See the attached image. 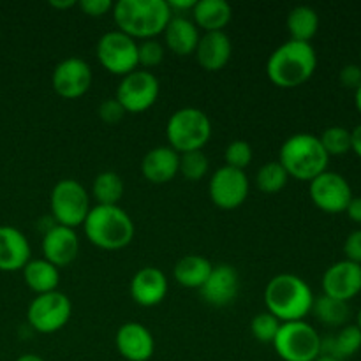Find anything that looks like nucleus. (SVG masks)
<instances>
[{
	"label": "nucleus",
	"instance_id": "obj_13",
	"mask_svg": "<svg viewBox=\"0 0 361 361\" xmlns=\"http://www.w3.org/2000/svg\"><path fill=\"white\" fill-rule=\"evenodd\" d=\"M312 203L324 214H342L353 200V190L348 180L334 171H324L309 182Z\"/></svg>",
	"mask_w": 361,
	"mask_h": 361
},
{
	"label": "nucleus",
	"instance_id": "obj_29",
	"mask_svg": "<svg viewBox=\"0 0 361 361\" xmlns=\"http://www.w3.org/2000/svg\"><path fill=\"white\" fill-rule=\"evenodd\" d=\"M310 312L316 316L319 323L330 328H342L348 324L349 317H351V309H349L348 302L342 300L331 298V296L321 295L319 298H314L312 310Z\"/></svg>",
	"mask_w": 361,
	"mask_h": 361
},
{
	"label": "nucleus",
	"instance_id": "obj_34",
	"mask_svg": "<svg viewBox=\"0 0 361 361\" xmlns=\"http://www.w3.org/2000/svg\"><path fill=\"white\" fill-rule=\"evenodd\" d=\"M281 324V321L267 310V312L254 316V319L250 321V331H252L254 338L261 344H274Z\"/></svg>",
	"mask_w": 361,
	"mask_h": 361
},
{
	"label": "nucleus",
	"instance_id": "obj_26",
	"mask_svg": "<svg viewBox=\"0 0 361 361\" xmlns=\"http://www.w3.org/2000/svg\"><path fill=\"white\" fill-rule=\"evenodd\" d=\"M21 271H23L25 284L35 295H46V293L56 291L60 284L59 268L53 267L44 257L42 259H30Z\"/></svg>",
	"mask_w": 361,
	"mask_h": 361
},
{
	"label": "nucleus",
	"instance_id": "obj_38",
	"mask_svg": "<svg viewBox=\"0 0 361 361\" xmlns=\"http://www.w3.org/2000/svg\"><path fill=\"white\" fill-rule=\"evenodd\" d=\"M344 254L348 261L361 264V229L349 233L344 242Z\"/></svg>",
	"mask_w": 361,
	"mask_h": 361
},
{
	"label": "nucleus",
	"instance_id": "obj_28",
	"mask_svg": "<svg viewBox=\"0 0 361 361\" xmlns=\"http://www.w3.org/2000/svg\"><path fill=\"white\" fill-rule=\"evenodd\" d=\"M286 25L291 41L310 42L319 30V14L312 7L298 6L289 11Z\"/></svg>",
	"mask_w": 361,
	"mask_h": 361
},
{
	"label": "nucleus",
	"instance_id": "obj_37",
	"mask_svg": "<svg viewBox=\"0 0 361 361\" xmlns=\"http://www.w3.org/2000/svg\"><path fill=\"white\" fill-rule=\"evenodd\" d=\"M123 115H126V109L122 108V104L115 97L106 99L99 106V118L104 123H109V126L118 123L123 118Z\"/></svg>",
	"mask_w": 361,
	"mask_h": 361
},
{
	"label": "nucleus",
	"instance_id": "obj_16",
	"mask_svg": "<svg viewBox=\"0 0 361 361\" xmlns=\"http://www.w3.org/2000/svg\"><path fill=\"white\" fill-rule=\"evenodd\" d=\"M240 277L231 264H217L212 268L200 295L208 305L226 307L238 296Z\"/></svg>",
	"mask_w": 361,
	"mask_h": 361
},
{
	"label": "nucleus",
	"instance_id": "obj_31",
	"mask_svg": "<svg viewBox=\"0 0 361 361\" xmlns=\"http://www.w3.org/2000/svg\"><path fill=\"white\" fill-rule=\"evenodd\" d=\"M289 175L286 173V169L282 168L281 162H267V164L261 166L257 169L256 175V185L261 192L264 194H275L281 192L286 185H288Z\"/></svg>",
	"mask_w": 361,
	"mask_h": 361
},
{
	"label": "nucleus",
	"instance_id": "obj_15",
	"mask_svg": "<svg viewBox=\"0 0 361 361\" xmlns=\"http://www.w3.org/2000/svg\"><path fill=\"white\" fill-rule=\"evenodd\" d=\"M321 286L323 295L349 303L361 293V264L337 261L324 271Z\"/></svg>",
	"mask_w": 361,
	"mask_h": 361
},
{
	"label": "nucleus",
	"instance_id": "obj_5",
	"mask_svg": "<svg viewBox=\"0 0 361 361\" xmlns=\"http://www.w3.org/2000/svg\"><path fill=\"white\" fill-rule=\"evenodd\" d=\"M279 162L289 178L312 182L321 173L328 171L330 157L321 145L319 136L309 133H298L289 136L282 143Z\"/></svg>",
	"mask_w": 361,
	"mask_h": 361
},
{
	"label": "nucleus",
	"instance_id": "obj_20",
	"mask_svg": "<svg viewBox=\"0 0 361 361\" xmlns=\"http://www.w3.org/2000/svg\"><path fill=\"white\" fill-rule=\"evenodd\" d=\"M27 236L14 226H0V271H20L32 259Z\"/></svg>",
	"mask_w": 361,
	"mask_h": 361
},
{
	"label": "nucleus",
	"instance_id": "obj_21",
	"mask_svg": "<svg viewBox=\"0 0 361 361\" xmlns=\"http://www.w3.org/2000/svg\"><path fill=\"white\" fill-rule=\"evenodd\" d=\"M233 46L231 39L224 32H208L201 35L197 48L194 51L197 63L208 73H217L228 66L231 59Z\"/></svg>",
	"mask_w": 361,
	"mask_h": 361
},
{
	"label": "nucleus",
	"instance_id": "obj_30",
	"mask_svg": "<svg viewBox=\"0 0 361 361\" xmlns=\"http://www.w3.org/2000/svg\"><path fill=\"white\" fill-rule=\"evenodd\" d=\"M123 192H126V183L115 171L99 173L92 183V196L97 204L104 207H116L123 197Z\"/></svg>",
	"mask_w": 361,
	"mask_h": 361
},
{
	"label": "nucleus",
	"instance_id": "obj_24",
	"mask_svg": "<svg viewBox=\"0 0 361 361\" xmlns=\"http://www.w3.org/2000/svg\"><path fill=\"white\" fill-rule=\"evenodd\" d=\"M233 9L226 0H197L194 4L192 18L197 28L208 32H224L231 21Z\"/></svg>",
	"mask_w": 361,
	"mask_h": 361
},
{
	"label": "nucleus",
	"instance_id": "obj_49",
	"mask_svg": "<svg viewBox=\"0 0 361 361\" xmlns=\"http://www.w3.org/2000/svg\"><path fill=\"white\" fill-rule=\"evenodd\" d=\"M360 62H361V51H360Z\"/></svg>",
	"mask_w": 361,
	"mask_h": 361
},
{
	"label": "nucleus",
	"instance_id": "obj_9",
	"mask_svg": "<svg viewBox=\"0 0 361 361\" xmlns=\"http://www.w3.org/2000/svg\"><path fill=\"white\" fill-rule=\"evenodd\" d=\"M73 303L59 289L46 295H37L27 309V321L39 334H55L71 319Z\"/></svg>",
	"mask_w": 361,
	"mask_h": 361
},
{
	"label": "nucleus",
	"instance_id": "obj_41",
	"mask_svg": "<svg viewBox=\"0 0 361 361\" xmlns=\"http://www.w3.org/2000/svg\"><path fill=\"white\" fill-rule=\"evenodd\" d=\"M173 16H183V13L194 9V0H166Z\"/></svg>",
	"mask_w": 361,
	"mask_h": 361
},
{
	"label": "nucleus",
	"instance_id": "obj_10",
	"mask_svg": "<svg viewBox=\"0 0 361 361\" xmlns=\"http://www.w3.org/2000/svg\"><path fill=\"white\" fill-rule=\"evenodd\" d=\"M97 60L108 73L127 76L137 69V42L120 30L106 32L97 42Z\"/></svg>",
	"mask_w": 361,
	"mask_h": 361
},
{
	"label": "nucleus",
	"instance_id": "obj_12",
	"mask_svg": "<svg viewBox=\"0 0 361 361\" xmlns=\"http://www.w3.org/2000/svg\"><path fill=\"white\" fill-rule=\"evenodd\" d=\"M250 183L245 171L222 166L212 175L208 183V194L215 207L221 210H236L249 197Z\"/></svg>",
	"mask_w": 361,
	"mask_h": 361
},
{
	"label": "nucleus",
	"instance_id": "obj_18",
	"mask_svg": "<svg viewBox=\"0 0 361 361\" xmlns=\"http://www.w3.org/2000/svg\"><path fill=\"white\" fill-rule=\"evenodd\" d=\"M42 254L53 267H69L80 254V238L76 231L66 226H51L42 238Z\"/></svg>",
	"mask_w": 361,
	"mask_h": 361
},
{
	"label": "nucleus",
	"instance_id": "obj_1",
	"mask_svg": "<svg viewBox=\"0 0 361 361\" xmlns=\"http://www.w3.org/2000/svg\"><path fill=\"white\" fill-rule=\"evenodd\" d=\"M173 18L166 0H118L113 4V20L120 32L141 41L155 39Z\"/></svg>",
	"mask_w": 361,
	"mask_h": 361
},
{
	"label": "nucleus",
	"instance_id": "obj_8",
	"mask_svg": "<svg viewBox=\"0 0 361 361\" xmlns=\"http://www.w3.org/2000/svg\"><path fill=\"white\" fill-rule=\"evenodd\" d=\"M321 335L305 321L282 323L274 349L284 361H314L321 355Z\"/></svg>",
	"mask_w": 361,
	"mask_h": 361
},
{
	"label": "nucleus",
	"instance_id": "obj_48",
	"mask_svg": "<svg viewBox=\"0 0 361 361\" xmlns=\"http://www.w3.org/2000/svg\"><path fill=\"white\" fill-rule=\"evenodd\" d=\"M356 326H358L361 331V309L358 310V316H356Z\"/></svg>",
	"mask_w": 361,
	"mask_h": 361
},
{
	"label": "nucleus",
	"instance_id": "obj_11",
	"mask_svg": "<svg viewBox=\"0 0 361 361\" xmlns=\"http://www.w3.org/2000/svg\"><path fill=\"white\" fill-rule=\"evenodd\" d=\"M161 85L150 71L136 69L123 76L116 88L115 99L126 113H143L155 104Z\"/></svg>",
	"mask_w": 361,
	"mask_h": 361
},
{
	"label": "nucleus",
	"instance_id": "obj_17",
	"mask_svg": "<svg viewBox=\"0 0 361 361\" xmlns=\"http://www.w3.org/2000/svg\"><path fill=\"white\" fill-rule=\"evenodd\" d=\"M116 351L127 361H148L154 356L155 341L152 331L141 323H126L115 337Z\"/></svg>",
	"mask_w": 361,
	"mask_h": 361
},
{
	"label": "nucleus",
	"instance_id": "obj_36",
	"mask_svg": "<svg viewBox=\"0 0 361 361\" xmlns=\"http://www.w3.org/2000/svg\"><path fill=\"white\" fill-rule=\"evenodd\" d=\"M164 60V44L157 39H147L137 44V66L150 69Z\"/></svg>",
	"mask_w": 361,
	"mask_h": 361
},
{
	"label": "nucleus",
	"instance_id": "obj_33",
	"mask_svg": "<svg viewBox=\"0 0 361 361\" xmlns=\"http://www.w3.org/2000/svg\"><path fill=\"white\" fill-rule=\"evenodd\" d=\"M208 168H210V161L204 155L203 150L187 152V154H180V166L178 173L189 182H200L207 176Z\"/></svg>",
	"mask_w": 361,
	"mask_h": 361
},
{
	"label": "nucleus",
	"instance_id": "obj_27",
	"mask_svg": "<svg viewBox=\"0 0 361 361\" xmlns=\"http://www.w3.org/2000/svg\"><path fill=\"white\" fill-rule=\"evenodd\" d=\"M361 349V331L356 324H345L335 335L321 341V355H330L338 361L355 356Z\"/></svg>",
	"mask_w": 361,
	"mask_h": 361
},
{
	"label": "nucleus",
	"instance_id": "obj_23",
	"mask_svg": "<svg viewBox=\"0 0 361 361\" xmlns=\"http://www.w3.org/2000/svg\"><path fill=\"white\" fill-rule=\"evenodd\" d=\"M162 34L166 48L178 56L192 55L201 37L200 28L185 16H173Z\"/></svg>",
	"mask_w": 361,
	"mask_h": 361
},
{
	"label": "nucleus",
	"instance_id": "obj_42",
	"mask_svg": "<svg viewBox=\"0 0 361 361\" xmlns=\"http://www.w3.org/2000/svg\"><path fill=\"white\" fill-rule=\"evenodd\" d=\"M345 214L356 224H361V196H353V200L349 201L348 208H345Z\"/></svg>",
	"mask_w": 361,
	"mask_h": 361
},
{
	"label": "nucleus",
	"instance_id": "obj_3",
	"mask_svg": "<svg viewBox=\"0 0 361 361\" xmlns=\"http://www.w3.org/2000/svg\"><path fill=\"white\" fill-rule=\"evenodd\" d=\"M314 295L302 277L293 274H279L264 289V305L281 323L303 321L312 310Z\"/></svg>",
	"mask_w": 361,
	"mask_h": 361
},
{
	"label": "nucleus",
	"instance_id": "obj_46",
	"mask_svg": "<svg viewBox=\"0 0 361 361\" xmlns=\"http://www.w3.org/2000/svg\"><path fill=\"white\" fill-rule=\"evenodd\" d=\"M355 102H356V109H358L360 115H361V85L356 88V92H355Z\"/></svg>",
	"mask_w": 361,
	"mask_h": 361
},
{
	"label": "nucleus",
	"instance_id": "obj_6",
	"mask_svg": "<svg viewBox=\"0 0 361 361\" xmlns=\"http://www.w3.org/2000/svg\"><path fill=\"white\" fill-rule=\"evenodd\" d=\"M166 137L178 154L203 150L212 137V122L207 113L197 108L176 109L168 120Z\"/></svg>",
	"mask_w": 361,
	"mask_h": 361
},
{
	"label": "nucleus",
	"instance_id": "obj_7",
	"mask_svg": "<svg viewBox=\"0 0 361 361\" xmlns=\"http://www.w3.org/2000/svg\"><path fill=\"white\" fill-rule=\"evenodd\" d=\"M49 208L56 224L76 229L83 226L90 212V196L78 180L63 178L53 185L49 194Z\"/></svg>",
	"mask_w": 361,
	"mask_h": 361
},
{
	"label": "nucleus",
	"instance_id": "obj_44",
	"mask_svg": "<svg viewBox=\"0 0 361 361\" xmlns=\"http://www.w3.org/2000/svg\"><path fill=\"white\" fill-rule=\"evenodd\" d=\"M49 6L55 7V9H69V7L78 6V2H74V0H63V2H56V0H51V2H49Z\"/></svg>",
	"mask_w": 361,
	"mask_h": 361
},
{
	"label": "nucleus",
	"instance_id": "obj_43",
	"mask_svg": "<svg viewBox=\"0 0 361 361\" xmlns=\"http://www.w3.org/2000/svg\"><path fill=\"white\" fill-rule=\"evenodd\" d=\"M351 152L361 159V123L351 130Z\"/></svg>",
	"mask_w": 361,
	"mask_h": 361
},
{
	"label": "nucleus",
	"instance_id": "obj_2",
	"mask_svg": "<svg viewBox=\"0 0 361 361\" xmlns=\"http://www.w3.org/2000/svg\"><path fill=\"white\" fill-rule=\"evenodd\" d=\"M317 55L310 42L286 41L279 46L267 62V76L275 87L296 88L316 73Z\"/></svg>",
	"mask_w": 361,
	"mask_h": 361
},
{
	"label": "nucleus",
	"instance_id": "obj_14",
	"mask_svg": "<svg viewBox=\"0 0 361 361\" xmlns=\"http://www.w3.org/2000/svg\"><path fill=\"white\" fill-rule=\"evenodd\" d=\"M92 78H94L92 67L83 59L69 56L55 67L51 74V85L56 95L74 101L87 94L92 85Z\"/></svg>",
	"mask_w": 361,
	"mask_h": 361
},
{
	"label": "nucleus",
	"instance_id": "obj_39",
	"mask_svg": "<svg viewBox=\"0 0 361 361\" xmlns=\"http://www.w3.org/2000/svg\"><path fill=\"white\" fill-rule=\"evenodd\" d=\"M78 6L90 18H101L108 14L109 11H113L111 0H81Z\"/></svg>",
	"mask_w": 361,
	"mask_h": 361
},
{
	"label": "nucleus",
	"instance_id": "obj_32",
	"mask_svg": "<svg viewBox=\"0 0 361 361\" xmlns=\"http://www.w3.org/2000/svg\"><path fill=\"white\" fill-rule=\"evenodd\" d=\"M319 141L328 157H342L351 152V130H348L345 127H328L319 136Z\"/></svg>",
	"mask_w": 361,
	"mask_h": 361
},
{
	"label": "nucleus",
	"instance_id": "obj_35",
	"mask_svg": "<svg viewBox=\"0 0 361 361\" xmlns=\"http://www.w3.org/2000/svg\"><path fill=\"white\" fill-rule=\"evenodd\" d=\"M224 157L226 166L240 169V171H245L247 166L252 162V147L243 140L231 141V143L228 145V148H226Z\"/></svg>",
	"mask_w": 361,
	"mask_h": 361
},
{
	"label": "nucleus",
	"instance_id": "obj_25",
	"mask_svg": "<svg viewBox=\"0 0 361 361\" xmlns=\"http://www.w3.org/2000/svg\"><path fill=\"white\" fill-rule=\"evenodd\" d=\"M212 268H214V264L207 257L189 254V256H183L182 259L176 261L175 268H173V277L182 288L200 291L204 282H207Z\"/></svg>",
	"mask_w": 361,
	"mask_h": 361
},
{
	"label": "nucleus",
	"instance_id": "obj_45",
	"mask_svg": "<svg viewBox=\"0 0 361 361\" xmlns=\"http://www.w3.org/2000/svg\"><path fill=\"white\" fill-rule=\"evenodd\" d=\"M16 361H44V360L37 355H23V356H20Z\"/></svg>",
	"mask_w": 361,
	"mask_h": 361
},
{
	"label": "nucleus",
	"instance_id": "obj_4",
	"mask_svg": "<svg viewBox=\"0 0 361 361\" xmlns=\"http://www.w3.org/2000/svg\"><path fill=\"white\" fill-rule=\"evenodd\" d=\"M85 236L102 250H120L134 238V222L123 208L95 204L83 222Z\"/></svg>",
	"mask_w": 361,
	"mask_h": 361
},
{
	"label": "nucleus",
	"instance_id": "obj_40",
	"mask_svg": "<svg viewBox=\"0 0 361 361\" xmlns=\"http://www.w3.org/2000/svg\"><path fill=\"white\" fill-rule=\"evenodd\" d=\"M338 80H341L342 87L356 92V88L361 85V66H356V63L344 66L338 74Z\"/></svg>",
	"mask_w": 361,
	"mask_h": 361
},
{
	"label": "nucleus",
	"instance_id": "obj_19",
	"mask_svg": "<svg viewBox=\"0 0 361 361\" xmlns=\"http://www.w3.org/2000/svg\"><path fill=\"white\" fill-rule=\"evenodd\" d=\"M168 295V279L155 267H145L130 281V298L141 307H155Z\"/></svg>",
	"mask_w": 361,
	"mask_h": 361
},
{
	"label": "nucleus",
	"instance_id": "obj_22",
	"mask_svg": "<svg viewBox=\"0 0 361 361\" xmlns=\"http://www.w3.org/2000/svg\"><path fill=\"white\" fill-rule=\"evenodd\" d=\"M180 154L171 147H155L143 157L141 171L150 183L162 185L178 175Z\"/></svg>",
	"mask_w": 361,
	"mask_h": 361
},
{
	"label": "nucleus",
	"instance_id": "obj_47",
	"mask_svg": "<svg viewBox=\"0 0 361 361\" xmlns=\"http://www.w3.org/2000/svg\"><path fill=\"white\" fill-rule=\"evenodd\" d=\"M314 361H338V360L334 358V356H330V355H319Z\"/></svg>",
	"mask_w": 361,
	"mask_h": 361
}]
</instances>
